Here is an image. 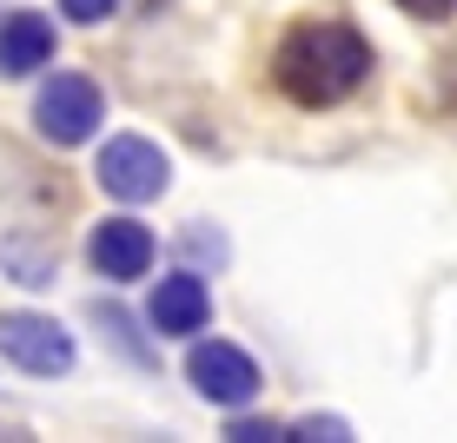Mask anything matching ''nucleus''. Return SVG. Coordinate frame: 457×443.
Returning a JSON list of instances; mask_svg holds the SVG:
<instances>
[{"instance_id":"1","label":"nucleus","mask_w":457,"mask_h":443,"mask_svg":"<svg viewBox=\"0 0 457 443\" xmlns=\"http://www.w3.org/2000/svg\"><path fill=\"white\" fill-rule=\"evenodd\" d=\"M272 80L292 106H338L371 80V46L345 21H298L272 53Z\"/></svg>"},{"instance_id":"2","label":"nucleus","mask_w":457,"mask_h":443,"mask_svg":"<svg viewBox=\"0 0 457 443\" xmlns=\"http://www.w3.org/2000/svg\"><path fill=\"white\" fill-rule=\"evenodd\" d=\"M100 119H106V100H100V86H93L87 73H54V80L40 86V100H34V126H40V139H54V146L93 139Z\"/></svg>"},{"instance_id":"3","label":"nucleus","mask_w":457,"mask_h":443,"mask_svg":"<svg viewBox=\"0 0 457 443\" xmlns=\"http://www.w3.org/2000/svg\"><path fill=\"white\" fill-rule=\"evenodd\" d=\"M93 179H100L113 199H126V205H146V199L166 193L172 166H166V152L153 146V139L120 133V139H106V152H100V166H93Z\"/></svg>"},{"instance_id":"4","label":"nucleus","mask_w":457,"mask_h":443,"mask_svg":"<svg viewBox=\"0 0 457 443\" xmlns=\"http://www.w3.org/2000/svg\"><path fill=\"white\" fill-rule=\"evenodd\" d=\"M0 357L27 377H60L73 371V338L40 311H0Z\"/></svg>"},{"instance_id":"5","label":"nucleus","mask_w":457,"mask_h":443,"mask_svg":"<svg viewBox=\"0 0 457 443\" xmlns=\"http://www.w3.org/2000/svg\"><path fill=\"white\" fill-rule=\"evenodd\" d=\"M186 377H193V390L206 404H226V410H239L259 398V364H252L239 344H193V357H186Z\"/></svg>"},{"instance_id":"6","label":"nucleus","mask_w":457,"mask_h":443,"mask_svg":"<svg viewBox=\"0 0 457 443\" xmlns=\"http://www.w3.org/2000/svg\"><path fill=\"white\" fill-rule=\"evenodd\" d=\"M87 258H93L100 278L133 284V278H146V265H153V232L139 226V218H106V226H93Z\"/></svg>"},{"instance_id":"7","label":"nucleus","mask_w":457,"mask_h":443,"mask_svg":"<svg viewBox=\"0 0 457 443\" xmlns=\"http://www.w3.org/2000/svg\"><path fill=\"white\" fill-rule=\"evenodd\" d=\"M54 60V21L46 13H0V80H27Z\"/></svg>"},{"instance_id":"8","label":"nucleus","mask_w":457,"mask_h":443,"mask_svg":"<svg viewBox=\"0 0 457 443\" xmlns=\"http://www.w3.org/2000/svg\"><path fill=\"white\" fill-rule=\"evenodd\" d=\"M206 318H212V298L193 272L160 278V291H153V331L160 338H193V331H206Z\"/></svg>"},{"instance_id":"9","label":"nucleus","mask_w":457,"mask_h":443,"mask_svg":"<svg viewBox=\"0 0 457 443\" xmlns=\"http://www.w3.org/2000/svg\"><path fill=\"white\" fill-rule=\"evenodd\" d=\"M0 265H7L21 284H54V251H34V245H0Z\"/></svg>"},{"instance_id":"10","label":"nucleus","mask_w":457,"mask_h":443,"mask_svg":"<svg viewBox=\"0 0 457 443\" xmlns=\"http://www.w3.org/2000/svg\"><path fill=\"white\" fill-rule=\"evenodd\" d=\"M113 7H120V0H60V13H67V21H80V27H100Z\"/></svg>"},{"instance_id":"11","label":"nucleus","mask_w":457,"mask_h":443,"mask_svg":"<svg viewBox=\"0 0 457 443\" xmlns=\"http://www.w3.org/2000/svg\"><path fill=\"white\" fill-rule=\"evenodd\" d=\"M292 437H352V431H345V417H305V423H292Z\"/></svg>"},{"instance_id":"12","label":"nucleus","mask_w":457,"mask_h":443,"mask_svg":"<svg viewBox=\"0 0 457 443\" xmlns=\"http://www.w3.org/2000/svg\"><path fill=\"white\" fill-rule=\"evenodd\" d=\"M404 13H418V21H445V13H457V0H398Z\"/></svg>"},{"instance_id":"13","label":"nucleus","mask_w":457,"mask_h":443,"mask_svg":"<svg viewBox=\"0 0 457 443\" xmlns=\"http://www.w3.org/2000/svg\"><path fill=\"white\" fill-rule=\"evenodd\" d=\"M437 93H445V106L457 113V53L445 60V67H437Z\"/></svg>"}]
</instances>
